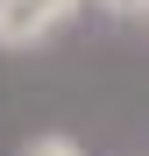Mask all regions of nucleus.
Segmentation results:
<instances>
[{
	"instance_id": "nucleus-1",
	"label": "nucleus",
	"mask_w": 149,
	"mask_h": 156,
	"mask_svg": "<svg viewBox=\"0 0 149 156\" xmlns=\"http://www.w3.org/2000/svg\"><path fill=\"white\" fill-rule=\"evenodd\" d=\"M78 14H85V0H0V50H7V57L43 50V43H57Z\"/></svg>"
},
{
	"instance_id": "nucleus-2",
	"label": "nucleus",
	"mask_w": 149,
	"mask_h": 156,
	"mask_svg": "<svg viewBox=\"0 0 149 156\" xmlns=\"http://www.w3.org/2000/svg\"><path fill=\"white\" fill-rule=\"evenodd\" d=\"M14 156H85V142H78V135H64V128H50V135H29Z\"/></svg>"
},
{
	"instance_id": "nucleus-3",
	"label": "nucleus",
	"mask_w": 149,
	"mask_h": 156,
	"mask_svg": "<svg viewBox=\"0 0 149 156\" xmlns=\"http://www.w3.org/2000/svg\"><path fill=\"white\" fill-rule=\"evenodd\" d=\"M99 14H114V21H149V0H92Z\"/></svg>"
}]
</instances>
